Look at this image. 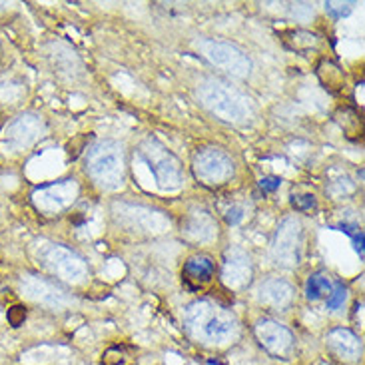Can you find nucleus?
<instances>
[{
  "label": "nucleus",
  "instance_id": "1",
  "mask_svg": "<svg viewBox=\"0 0 365 365\" xmlns=\"http://www.w3.org/2000/svg\"><path fill=\"white\" fill-rule=\"evenodd\" d=\"M184 329L206 347H226L240 337L236 316L212 299H196L184 309Z\"/></svg>",
  "mask_w": 365,
  "mask_h": 365
},
{
  "label": "nucleus",
  "instance_id": "2",
  "mask_svg": "<svg viewBox=\"0 0 365 365\" xmlns=\"http://www.w3.org/2000/svg\"><path fill=\"white\" fill-rule=\"evenodd\" d=\"M197 98L214 116L230 124H247L254 118V104L242 90L224 80L204 78L197 84Z\"/></svg>",
  "mask_w": 365,
  "mask_h": 365
},
{
  "label": "nucleus",
  "instance_id": "3",
  "mask_svg": "<svg viewBox=\"0 0 365 365\" xmlns=\"http://www.w3.org/2000/svg\"><path fill=\"white\" fill-rule=\"evenodd\" d=\"M86 170L104 190H116L124 182V150L114 140H102L86 156Z\"/></svg>",
  "mask_w": 365,
  "mask_h": 365
},
{
  "label": "nucleus",
  "instance_id": "4",
  "mask_svg": "<svg viewBox=\"0 0 365 365\" xmlns=\"http://www.w3.org/2000/svg\"><path fill=\"white\" fill-rule=\"evenodd\" d=\"M140 156L148 164L158 186L166 192L180 190L184 184V170L180 160L170 152L162 142L154 138L144 140L140 144Z\"/></svg>",
  "mask_w": 365,
  "mask_h": 365
},
{
  "label": "nucleus",
  "instance_id": "5",
  "mask_svg": "<svg viewBox=\"0 0 365 365\" xmlns=\"http://www.w3.org/2000/svg\"><path fill=\"white\" fill-rule=\"evenodd\" d=\"M196 50L210 64L224 70L234 78H247L252 74V60L236 44H230L224 40L200 38L196 40Z\"/></svg>",
  "mask_w": 365,
  "mask_h": 365
},
{
  "label": "nucleus",
  "instance_id": "6",
  "mask_svg": "<svg viewBox=\"0 0 365 365\" xmlns=\"http://www.w3.org/2000/svg\"><path fill=\"white\" fill-rule=\"evenodd\" d=\"M304 250V230L297 217H286L277 226L272 242V254L279 266L296 267Z\"/></svg>",
  "mask_w": 365,
  "mask_h": 365
},
{
  "label": "nucleus",
  "instance_id": "7",
  "mask_svg": "<svg viewBox=\"0 0 365 365\" xmlns=\"http://www.w3.org/2000/svg\"><path fill=\"white\" fill-rule=\"evenodd\" d=\"M194 174L207 186L226 184L234 176V160L220 148H204L194 156Z\"/></svg>",
  "mask_w": 365,
  "mask_h": 365
},
{
  "label": "nucleus",
  "instance_id": "8",
  "mask_svg": "<svg viewBox=\"0 0 365 365\" xmlns=\"http://www.w3.org/2000/svg\"><path fill=\"white\" fill-rule=\"evenodd\" d=\"M42 264L52 276L66 279V282H74V284L82 282L88 274V267L84 264V259L64 246L46 247L42 252Z\"/></svg>",
  "mask_w": 365,
  "mask_h": 365
},
{
  "label": "nucleus",
  "instance_id": "9",
  "mask_svg": "<svg viewBox=\"0 0 365 365\" xmlns=\"http://www.w3.org/2000/svg\"><path fill=\"white\" fill-rule=\"evenodd\" d=\"M259 346L266 349L269 356L277 359H289L296 354V337L284 324L276 319H259L254 327Z\"/></svg>",
  "mask_w": 365,
  "mask_h": 365
},
{
  "label": "nucleus",
  "instance_id": "10",
  "mask_svg": "<svg viewBox=\"0 0 365 365\" xmlns=\"http://www.w3.org/2000/svg\"><path fill=\"white\" fill-rule=\"evenodd\" d=\"M114 214L124 226H128L130 230L144 232V234H160V232L166 230V226H170V220H166L160 212L144 206L116 204Z\"/></svg>",
  "mask_w": 365,
  "mask_h": 365
},
{
  "label": "nucleus",
  "instance_id": "11",
  "mask_svg": "<svg viewBox=\"0 0 365 365\" xmlns=\"http://www.w3.org/2000/svg\"><path fill=\"white\" fill-rule=\"evenodd\" d=\"M78 196V186L74 180H62L52 186H44L34 192V204L44 214H58L62 210L72 206V202Z\"/></svg>",
  "mask_w": 365,
  "mask_h": 365
},
{
  "label": "nucleus",
  "instance_id": "12",
  "mask_svg": "<svg viewBox=\"0 0 365 365\" xmlns=\"http://www.w3.org/2000/svg\"><path fill=\"white\" fill-rule=\"evenodd\" d=\"M40 134H42V120L32 114H22L6 124V128L2 132V146L16 152L34 144Z\"/></svg>",
  "mask_w": 365,
  "mask_h": 365
},
{
  "label": "nucleus",
  "instance_id": "13",
  "mask_svg": "<svg viewBox=\"0 0 365 365\" xmlns=\"http://www.w3.org/2000/svg\"><path fill=\"white\" fill-rule=\"evenodd\" d=\"M252 276H254V266L250 256L240 247H230L222 266V277L226 286L232 289H244L252 282Z\"/></svg>",
  "mask_w": 365,
  "mask_h": 365
},
{
  "label": "nucleus",
  "instance_id": "14",
  "mask_svg": "<svg viewBox=\"0 0 365 365\" xmlns=\"http://www.w3.org/2000/svg\"><path fill=\"white\" fill-rule=\"evenodd\" d=\"M326 346L329 354L346 364H354L364 356V344L359 336H356L347 327H336L326 336Z\"/></svg>",
  "mask_w": 365,
  "mask_h": 365
},
{
  "label": "nucleus",
  "instance_id": "15",
  "mask_svg": "<svg viewBox=\"0 0 365 365\" xmlns=\"http://www.w3.org/2000/svg\"><path fill=\"white\" fill-rule=\"evenodd\" d=\"M22 292L30 297V299H34V302H38V304H44V306L50 307H62L68 304V296H66V292H62L56 284H52L48 279H44V277L38 276H22Z\"/></svg>",
  "mask_w": 365,
  "mask_h": 365
},
{
  "label": "nucleus",
  "instance_id": "16",
  "mask_svg": "<svg viewBox=\"0 0 365 365\" xmlns=\"http://www.w3.org/2000/svg\"><path fill=\"white\" fill-rule=\"evenodd\" d=\"M182 236L194 244H206L217 236L216 220L206 210H192L182 222Z\"/></svg>",
  "mask_w": 365,
  "mask_h": 365
},
{
  "label": "nucleus",
  "instance_id": "17",
  "mask_svg": "<svg viewBox=\"0 0 365 365\" xmlns=\"http://www.w3.org/2000/svg\"><path fill=\"white\" fill-rule=\"evenodd\" d=\"M294 286L282 277H269L259 286V299L276 309H286L294 302Z\"/></svg>",
  "mask_w": 365,
  "mask_h": 365
},
{
  "label": "nucleus",
  "instance_id": "18",
  "mask_svg": "<svg viewBox=\"0 0 365 365\" xmlns=\"http://www.w3.org/2000/svg\"><path fill=\"white\" fill-rule=\"evenodd\" d=\"M182 276L192 284H204L214 276V262L207 256H194L187 259L182 269Z\"/></svg>",
  "mask_w": 365,
  "mask_h": 365
},
{
  "label": "nucleus",
  "instance_id": "19",
  "mask_svg": "<svg viewBox=\"0 0 365 365\" xmlns=\"http://www.w3.org/2000/svg\"><path fill=\"white\" fill-rule=\"evenodd\" d=\"M331 282H329V277L326 274H314V276H309L306 284V296L307 299H322V297H327L331 294Z\"/></svg>",
  "mask_w": 365,
  "mask_h": 365
},
{
  "label": "nucleus",
  "instance_id": "20",
  "mask_svg": "<svg viewBox=\"0 0 365 365\" xmlns=\"http://www.w3.org/2000/svg\"><path fill=\"white\" fill-rule=\"evenodd\" d=\"M346 287L344 286H336L334 289H331V294L327 296L326 299V306L327 309H331V312H336V309H339V307L346 304Z\"/></svg>",
  "mask_w": 365,
  "mask_h": 365
},
{
  "label": "nucleus",
  "instance_id": "21",
  "mask_svg": "<svg viewBox=\"0 0 365 365\" xmlns=\"http://www.w3.org/2000/svg\"><path fill=\"white\" fill-rule=\"evenodd\" d=\"M351 9H354V2H326V10L334 19L346 16Z\"/></svg>",
  "mask_w": 365,
  "mask_h": 365
},
{
  "label": "nucleus",
  "instance_id": "22",
  "mask_svg": "<svg viewBox=\"0 0 365 365\" xmlns=\"http://www.w3.org/2000/svg\"><path fill=\"white\" fill-rule=\"evenodd\" d=\"M244 217H246V210H244L242 206L230 207V210L226 212V222L230 224V226H236V224H240Z\"/></svg>",
  "mask_w": 365,
  "mask_h": 365
},
{
  "label": "nucleus",
  "instance_id": "23",
  "mask_svg": "<svg viewBox=\"0 0 365 365\" xmlns=\"http://www.w3.org/2000/svg\"><path fill=\"white\" fill-rule=\"evenodd\" d=\"M24 317H26V312H24V307L22 306H14L9 312V322L14 327H19L22 322H24Z\"/></svg>",
  "mask_w": 365,
  "mask_h": 365
},
{
  "label": "nucleus",
  "instance_id": "24",
  "mask_svg": "<svg viewBox=\"0 0 365 365\" xmlns=\"http://www.w3.org/2000/svg\"><path fill=\"white\" fill-rule=\"evenodd\" d=\"M292 204H294V207H296V210H307V207H312L314 204H316V200H314V196L306 194V196L292 197Z\"/></svg>",
  "mask_w": 365,
  "mask_h": 365
},
{
  "label": "nucleus",
  "instance_id": "25",
  "mask_svg": "<svg viewBox=\"0 0 365 365\" xmlns=\"http://www.w3.org/2000/svg\"><path fill=\"white\" fill-rule=\"evenodd\" d=\"M279 184H282V180L276 178V176H266V178H262V182H259V186L264 187L266 192H274V190L279 187Z\"/></svg>",
  "mask_w": 365,
  "mask_h": 365
}]
</instances>
